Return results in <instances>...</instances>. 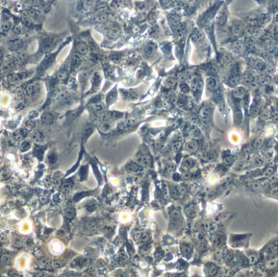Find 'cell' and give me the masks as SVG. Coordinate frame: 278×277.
<instances>
[{"instance_id": "obj_1", "label": "cell", "mask_w": 278, "mask_h": 277, "mask_svg": "<svg viewBox=\"0 0 278 277\" xmlns=\"http://www.w3.org/2000/svg\"><path fill=\"white\" fill-rule=\"evenodd\" d=\"M170 221H171L172 228H178L181 227L182 224V216L180 210L173 209L170 213Z\"/></svg>"}, {"instance_id": "obj_2", "label": "cell", "mask_w": 278, "mask_h": 277, "mask_svg": "<svg viewBox=\"0 0 278 277\" xmlns=\"http://www.w3.org/2000/svg\"><path fill=\"white\" fill-rule=\"evenodd\" d=\"M41 91L40 86L38 84L28 85L25 88V93L30 99H35L38 98L39 93Z\"/></svg>"}, {"instance_id": "obj_3", "label": "cell", "mask_w": 278, "mask_h": 277, "mask_svg": "<svg viewBox=\"0 0 278 277\" xmlns=\"http://www.w3.org/2000/svg\"><path fill=\"white\" fill-rule=\"evenodd\" d=\"M55 56H56V54H52V55H49L44 59L43 61L42 62V64H40V66L38 68V71L40 73H43L44 71L46 70L48 68H50L52 64L54 63L55 59Z\"/></svg>"}, {"instance_id": "obj_4", "label": "cell", "mask_w": 278, "mask_h": 277, "mask_svg": "<svg viewBox=\"0 0 278 277\" xmlns=\"http://www.w3.org/2000/svg\"><path fill=\"white\" fill-rule=\"evenodd\" d=\"M212 107L211 105H205L200 111V116L203 121H208L212 114Z\"/></svg>"}, {"instance_id": "obj_5", "label": "cell", "mask_w": 278, "mask_h": 277, "mask_svg": "<svg viewBox=\"0 0 278 277\" xmlns=\"http://www.w3.org/2000/svg\"><path fill=\"white\" fill-rule=\"evenodd\" d=\"M55 40L51 38H46L41 43V51L42 52H47L51 50V48L55 46Z\"/></svg>"}, {"instance_id": "obj_6", "label": "cell", "mask_w": 278, "mask_h": 277, "mask_svg": "<svg viewBox=\"0 0 278 277\" xmlns=\"http://www.w3.org/2000/svg\"><path fill=\"white\" fill-rule=\"evenodd\" d=\"M137 164L143 167H148L151 164V156L146 155H143L139 156L137 158Z\"/></svg>"}, {"instance_id": "obj_7", "label": "cell", "mask_w": 278, "mask_h": 277, "mask_svg": "<svg viewBox=\"0 0 278 277\" xmlns=\"http://www.w3.org/2000/svg\"><path fill=\"white\" fill-rule=\"evenodd\" d=\"M31 138L33 139V141H34L37 143H42V141H44V135L43 133L41 132V131H38V130H35L31 134Z\"/></svg>"}, {"instance_id": "obj_8", "label": "cell", "mask_w": 278, "mask_h": 277, "mask_svg": "<svg viewBox=\"0 0 278 277\" xmlns=\"http://www.w3.org/2000/svg\"><path fill=\"white\" fill-rule=\"evenodd\" d=\"M185 213L190 218H194L197 215V207L194 203L188 205L185 208Z\"/></svg>"}, {"instance_id": "obj_9", "label": "cell", "mask_w": 278, "mask_h": 277, "mask_svg": "<svg viewBox=\"0 0 278 277\" xmlns=\"http://www.w3.org/2000/svg\"><path fill=\"white\" fill-rule=\"evenodd\" d=\"M206 85L209 90L214 91L217 89L218 84H217L216 80L213 77H208L206 80Z\"/></svg>"}, {"instance_id": "obj_10", "label": "cell", "mask_w": 278, "mask_h": 277, "mask_svg": "<svg viewBox=\"0 0 278 277\" xmlns=\"http://www.w3.org/2000/svg\"><path fill=\"white\" fill-rule=\"evenodd\" d=\"M81 64V55L79 54H75L73 56L72 59H71V68L75 69V68L80 66Z\"/></svg>"}, {"instance_id": "obj_11", "label": "cell", "mask_w": 278, "mask_h": 277, "mask_svg": "<svg viewBox=\"0 0 278 277\" xmlns=\"http://www.w3.org/2000/svg\"><path fill=\"white\" fill-rule=\"evenodd\" d=\"M54 120H55V116L50 112L44 113L42 116V122L43 123L44 125H51L54 122Z\"/></svg>"}, {"instance_id": "obj_12", "label": "cell", "mask_w": 278, "mask_h": 277, "mask_svg": "<svg viewBox=\"0 0 278 277\" xmlns=\"http://www.w3.org/2000/svg\"><path fill=\"white\" fill-rule=\"evenodd\" d=\"M185 149L188 152L194 153L198 149V143L195 140H190L185 145Z\"/></svg>"}, {"instance_id": "obj_13", "label": "cell", "mask_w": 278, "mask_h": 277, "mask_svg": "<svg viewBox=\"0 0 278 277\" xmlns=\"http://www.w3.org/2000/svg\"><path fill=\"white\" fill-rule=\"evenodd\" d=\"M8 45H9V46L12 48V49L16 50V49H18V48L22 46V45H23V42L19 38H12L8 41Z\"/></svg>"}, {"instance_id": "obj_14", "label": "cell", "mask_w": 278, "mask_h": 277, "mask_svg": "<svg viewBox=\"0 0 278 277\" xmlns=\"http://www.w3.org/2000/svg\"><path fill=\"white\" fill-rule=\"evenodd\" d=\"M192 246L189 244L188 243H183L181 245V253L183 254V255L188 257L190 256L192 254Z\"/></svg>"}, {"instance_id": "obj_15", "label": "cell", "mask_w": 278, "mask_h": 277, "mask_svg": "<svg viewBox=\"0 0 278 277\" xmlns=\"http://www.w3.org/2000/svg\"><path fill=\"white\" fill-rule=\"evenodd\" d=\"M76 50L79 55H86L88 52V46L84 42H80L76 46Z\"/></svg>"}, {"instance_id": "obj_16", "label": "cell", "mask_w": 278, "mask_h": 277, "mask_svg": "<svg viewBox=\"0 0 278 277\" xmlns=\"http://www.w3.org/2000/svg\"><path fill=\"white\" fill-rule=\"evenodd\" d=\"M204 38V35L202 32H201L199 30H195L193 33V35H192V39L194 40V42H202Z\"/></svg>"}, {"instance_id": "obj_17", "label": "cell", "mask_w": 278, "mask_h": 277, "mask_svg": "<svg viewBox=\"0 0 278 277\" xmlns=\"http://www.w3.org/2000/svg\"><path fill=\"white\" fill-rule=\"evenodd\" d=\"M155 49H156V46L153 43V42L147 43V45L146 46V48H145V55H146V56H151L153 53H154Z\"/></svg>"}, {"instance_id": "obj_18", "label": "cell", "mask_w": 278, "mask_h": 277, "mask_svg": "<svg viewBox=\"0 0 278 277\" xmlns=\"http://www.w3.org/2000/svg\"><path fill=\"white\" fill-rule=\"evenodd\" d=\"M194 164V162L193 159H186L182 162V164H181V168L184 169V170H189V169L193 168Z\"/></svg>"}, {"instance_id": "obj_19", "label": "cell", "mask_w": 278, "mask_h": 277, "mask_svg": "<svg viewBox=\"0 0 278 277\" xmlns=\"http://www.w3.org/2000/svg\"><path fill=\"white\" fill-rule=\"evenodd\" d=\"M127 169L129 172H138L141 171V167L138 164L131 163L127 166Z\"/></svg>"}, {"instance_id": "obj_20", "label": "cell", "mask_w": 278, "mask_h": 277, "mask_svg": "<svg viewBox=\"0 0 278 277\" xmlns=\"http://www.w3.org/2000/svg\"><path fill=\"white\" fill-rule=\"evenodd\" d=\"M169 191H170V193H171V196L173 198L177 199L180 197L181 195V189L178 188L177 186H172L171 188H169Z\"/></svg>"}, {"instance_id": "obj_21", "label": "cell", "mask_w": 278, "mask_h": 277, "mask_svg": "<svg viewBox=\"0 0 278 277\" xmlns=\"http://www.w3.org/2000/svg\"><path fill=\"white\" fill-rule=\"evenodd\" d=\"M26 135H27L26 130L21 129L14 133V137H15L16 140H17V141H21V140H22Z\"/></svg>"}, {"instance_id": "obj_22", "label": "cell", "mask_w": 278, "mask_h": 277, "mask_svg": "<svg viewBox=\"0 0 278 277\" xmlns=\"http://www.w3.org/2000/svg\"><path fill=\"white\" fill-rule=\"evenodd\" d=\"M44 147H42L40 145L35 147L34 151V155L36 157H38L39 159H42V156H43V152H44Z\"/></svg>"}, {"instance_id": "obj_23", "label": "cell", "mask_w": 278, "mask_h": 277, "mask_svg": "<svg viewBox=\"0 0 278 277\" xmlns=\"http://www.w3.org/2000/svg\"><path fill=\"white\" fill-rule=\"evenodd\" d=\"M206 268H207V272H208V274H210V275H215L217 271L216 267L212 263L207 264Z\"/></svg>"}, {"instance_id": "obj_24", "label": "cell", "mask_w": 278, "mask_h": 277, "mask_svg": "<svg viewBox=\"0 0 278 277\" xmlns=\"http://www.w3.org/2000/svg\"><path fill=\"white\" fill-rule=\"evenodd\" d=\"M169 21L171 23L172 25H174V26H178V25H180V21H181V19L180 17L177 15H173L169 17Z\"/></svg>"}, {"instance_id": "obj_25", "label": "cell", "mask_w": 278, "mask_h": 277, "mask_svg": "<svg viewBox=\"0 0 278 277\" xmlns=\"http://www.w3.org/2000/svg\"><path fill=\"white\" fill-rule=\"evenodd\" d=\"M230 59H231L230 56L228 55H227V54H225V53L221 54L220 57V63L222 64H228V62L230 61Z\"/></svg>"}, {"instance_id": "obj_26", "label": "cell", "mask_w": 278, "mask_h": 277, "mask_svg": "<svg viewBox=\"0 0 278 277\" xmlns=\"http://www.w3.org/2000/svg\"><path fill=\"white\" fill-rule=\"evenodd\" d=\"M75 215H76V211L75 210L70 207L69 209L66 211V213H65V216L67 217V219H69V220H73L74 217H75Z\"/></svg>"}, {"instance_id": "obj_27", "label": "cell", "mask_w": 278, "mask_h": 277, "mask_svg": "<svg viewBox=\"0 0 278 277\" xmlns=\"http://www.w3.org/2000/svg\"><path fill=\"white\" fill-rule=\"evenodd\" d=\"M124 98H126V99H133V98H137V95L136 93H133V92H131V91H125L122 93Z\"/></svg>"}, {"instance_id": "obj_28", "label": "cell", "mask_w": 278, "mask_h": 277, "mask_svg": "<svg viewBox=\"0 0 278 277\" xmlns=\"http://www.w3.org/2000/svg\"><path fill=\"white\" fill-rule=\"evenodd\" d=\"M72 186H73V183H72V181L68 180V181L64 182V184H63V185H62V190L67 193V192H69V190H71Z\"/></svg>"}, {"instance_id": "obj_29", "label": "cell", "mask_w": 278, "mask_h": 277, "mask_svg": "<svg viewBox=\"0 0 278 277\" xmlns=\"http://www.w3.org/2000/svg\"><path fill=\"white\" fill-rule=\"evenodd\" d=\"M190 134H191L192 137H193L194 138H199V137L202 136L201 131L198 129V128H194V129H193L191 130V132H190Z\"/></svg>"}, {"instance_id": "obj_30", "label": "cell", "mask_w": 278, "mask_h": 277, "mask_svg": "<svg viewBox=\"0 0 278 277\" xmlns=\"http://www.w3.org/2000/svg\"><path fill=\"white\" fill-rule=\"evenodd\" d=\"M86 263H87V260L86 259H81V260H76V261L73 262L74 266L79 267H82L85 266V265H86Z\"/></svg>"}, {"instance_id": "obj_31", "label": "cell", "mask_w": 278, "mask_h": 277, "mask_svg": "<svg viewBox=\"0 0 278 277\" xmlns=\"http://www.w3.org/2000/svg\"><path fill=\"white\" fill-rule=\"evenodd\" d=\"M245 95V91L242 88H238L234 91V96L237 98H242Z\"/></svg>"}, {"instance_id": "obj_32", "label": "cell", "mask_w": 278, "mask_h": 277, "mask_svg": "<svg viewBox=\"0 0 278 277\" xmlns=\"http://www.w3.org/2000/svg\"><path fill=\"white\" fill-rule=\"evenodd\" d=\"M176 83H177V81H176L173 77H169L166 80V81H165V85H166L168 87L174 86L176 85Z\"/></svg>"}, {"instance_id": "obj_33", "label": "cell", "mask_w": 278, "mask_h": 277, "mask_svg": "<svg viewBox=\"0 0 278 277\" xmlns=\"http://www.w3.org/2000/svg\"><path fill=\"white\" fill-rule=\"evenodd\" d=\"M180 89L182 93H188V92L190 90V87H189L187 84H185V83H181V84L180 85Z\"/></svg>"}, {"instance_id": "obj_34", "label": "cell", "mask_w": 278, "mask_h": 277, "mask_svg": "<svg viewBox=\"0 0 278 277\" xmlns=\"http://www.w3.org/2000/svg\"><path fill=\"white\" fill-rule=\"evenodd\" d=\"M182 146V143L181 141H174L173 144V149L175 151H178V150H181V148Z\"/></svg>"}, {"instance_id": "obj_35", "label": "cell", "mask_w": 278, "mask_h": 277, "mask_svg": "<svg viewBox=\"0 0 278 277\" xmlns=\"http://www.w3.org/2000/svg\"><path fill=\"white\" fill-rule=\"evenodd\" d=\"M30 146H31V145H30V142H29V141H23L22 143H21V150H22V151H26V150H28L29 149H30Z\"/></svg>"}, {"instance_id": "obj_36", "label": "cell", "mask_w": 278, "mask_h": 277, "mask_svg": "<svg viewBox=\"0 0 278 277\" xmlns=\"http://www.w3.org/2000/svg\"><path fill=\"white\" fill-rule=\"evenodd\" d=\"M86 207H87L86 209L88 210L89 211H93L96 209V207H97V204H96V202H94V201H93V202L92 201V202H90L89 203L87 204Z\"/></svg>"}, {"instance_id": "obj_37", "label": "cell", "mask_w": 278, "mask_h": 277, "mask_svg": "<svg viewBox=\"0 0 278 277\" xmlns=\"http://www.w3.org/2000/svg\"><path fill=\"white\" fill-rule=\"evenodd\" d=\"M48 160L50 162V164H55L56 160H57V156L55 153H51L49 156H48Z\"/></svg>"}, {"instance_id": "obj_38", "label": "cell", "mask_w": 278, "mask_h": 277, "mask_svg": "<svg viewBox=\"0 0 278 277\" xmlns=\"http://www.w3.org/2000/svg\"><path fill=\"white\" fill-rule=\"evenodd\" d=\"M276 264H277V261H276V260H271V261H269L268 263H267L266 267L267 268H268V269H272V268H274L276 266Z\"/></svg>"}, {"instance_id": "obj_39", "label": "cell", "mask_w": 278, "mask_h": 277, "mask_svg": "<svg viewBox=\"0 0 278 277\" xmlns=\"http://www.w3.org/2000/svg\"><path fill=\"white\" fill-rule=\"evenodd\" d=\"M11 28H12V24L11 23H5L4 25L2 26V30L3 32L7 33L11 30Z\"/></svg>"}, {"instance_id": "obj_40", "label": "cell", "mask_w": 278, "mask_h": 277, "mask_svg": "<svg viewBox=\"0 0 278 277\" xmlns=\"http://www.w3.org/2000/svg\"><path fill=\"white\" fill-rule=\"evenodd\" d=\"M116 92H114V93H113V92H111V93L108 94V96H107V102H108V103H111V102H113V100H114L113 98H116Z\"/></svg>"}, {"instance_id": "obj_41", "label": "cell", "mask_w": 278, "mask_h": 277, "mask_svg": "<svg viewBox=\"0 0 278 277\" xmlns=\"http://www.w3.org/2000/svg\"><path fill=\"white\" fill-rule=\"evenodd\" d=\"M160 2H161V5L163 7H165V8H168L172 5L171 0H160Z\"/></svg>"}, {"instance_id": "obj_42", "label": "cell", "mask_w": 278, "mask_h": 277, "mask_svg": "<svg viewBox=\"0 0 278 277\" xmlns=\"http://www.w3.org/2000/svg\"><path fill=\"white\" fill-rule=\"evenodd\" d=\"M93 109L95 110V111H98V112L102 111L103 110V108H104V107H103V105L101 104V103H95V104L93 105Z\"/></svg>"}, {"instance_id": "obj_43", "label": "cell", "mask_w": 278, "mask_h": 277, "mask_svg": "<svg viewBox=\"0 0 278 277\" xmlns=\"http://www.w3.org/2000/svg\"><path fill=\"white\" fill-rule=\"evenodd\" d=\"M83 3H84L85 7L86 8H89L93 5V0H83Z\"/></svg>"}, {"instance_id": "obj_44", "label": "cell", "mask_w": 278, "mask_h": 277, "mask_svg": "<svg viewBox=\"0 0 278 277\" xmlns=\"http://www.w3.org/2000/svg\"><path fill=\"white\" fill-rule=\"evenodd\" d=\"M250 187H251L252 189H255V190H257V189H260V185L258 183L256 182H252L251 184H249Z\"/></svg>"}, {"instance_id": "obj_45", "label": "cell", "mask_w": 278, "mask_h": 277, "mask_svg": "<svg viewBox=\"0 0 278 277\" xmlns=\"http://www.w3.org/2000/svg\"><path fill=\"white\" fill-rule=\"evenodd\" d=\"M14 32L17 34H20L21 33V26H16L15 29H14Z\"/></svg>"}, {"instance_id": "obj_46", "label": "cell", "mask_w": 278, "mask_h": 277, "mask_svg": "<svg viewBox=\"0 0 278 277\" xmlns=\"http://www.w3.org/2000/svg\"><path fill=\"white\" fill-rule=\"evenodd\" d=\"M30 2L34 5H38L41 2V0H30Z\"/></svg>"}, {"instance_id": "obj_47", "label": "cell", "mask_w": 278, "mask_h": 277, "mask_svg": "<svg viewBox=\"0 0 278 277\" xmlns=\"http://www.w3.org/2000/svg\"><path fill=\"white\" fill-rule=\"evenodd\" d=\"M2 48H1V46H0V58H2Z\"/></svg>"}, {"instance_id": "obj_48", "label": "cell", "mask_w": 278, "mask_h": 277, "mask_svg": "<svg viewBox=\"0 0 278 277\" xmlns=\"http://www.w3.org/2000/svg\"><path fill=\"white\" fill-rule=\"evenodd\" d=\"M100 1H102L103 2H108L109 0H100Z\"/></svg>"}]
</instances>
